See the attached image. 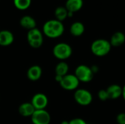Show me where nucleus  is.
Instances as JSON below:
<instances>
[{
	"mask_svg": "<svg viewBox=\"0 0 125 124\" xmlns=\"http://www.w3.org/2000/svg\"><path fill=\"white\" fill-rule=\"evenodd\" d=\"M62 78H63V77L59 76V75H56V76H55V80H56L57 83H59L62 81Z\"/></svg>",
	"mask_w": 125,
	"mask_h": 124,
	"instance_id": "nucleus-25",
	"label": "nucleus"
},
{
	"mask_svg": "<svg viewBox=\"0 0 125 124\" xmlns=\"http://www.w3.org/2000/svg\"><path fill=\"white\" fill-rule=\"evenodd\" d=\"M64 31V26L62 22L52 19L46 21L42 26V34L47 37L55 39L61 37Z\"/></svg>",
	"mask_w": 125,
	"mask_h": 124,
	"instance_id": "nucleus-1",
	"label": "nucleus"
},
{
	"mask_svg": "<svg viewBox=\"0 0 125 124\" xmlns=\"http://www.w3.org/2000/svg\"><path fill=\"white\" fill-rule=\"evenodd\" d=\"M68 71H69V66L67 63H66L64 61H61L60 62H59L55 67L56 75L64 77L66 75H67Z\"/></svg>",
	"mask_w": 125,
	"mask_h": 124,
	"instance_id": "nucleus-18",
	"label": "nucleus"
},
{
	"mask_svg": "<svg viewBox=\"0 0 125 124\" xmlns=\"http://www.w3.org/2000/svg\"><path fill=\"white\" fill-rule=\"evenodd\" d=\"M61 124H69V121H62Z\"/></svg>",
	"mask_w": 125,
	"mask_h": 124,
	"instance_id": "nucleus-27",
	"label": "nucleus"
},
{
	"mask_svg": "<svg viewBox=\"0 0 125 124\" xmlns=\"http://www.w3.org/2000/svg\"><path fill=\"white\" fill-rule=\"evenodd\" d=\"M80 81L75 75L67 74L63 77L62 81L59 83L60 86L66 91H75L78 89Z\"/></svg>",
	"mask_w": 125,
	"mask_h": 124,
	"instance_id": "nucleus-7",
	"label": "nucleus"
},
{
	"mask_svg": "<svg viewBox=\"0 0 125 124\" xmlns=\"http://www.w3.org/2000/svg\"><path fill=\"white\" fill-rule=\"evenodd\" d=\"M74 75L80 82L89 83L93 80L94 74L92 71L90 67L85 64H81L76 67Z\"/></svg>",
	"mask_w": 125,
	"mask_h": 124,
	"instance_id": "nucleus-5",
	"label": "nucleus"
},
{
	"mask_svg": "<svg viewBox=\"0 0 125 124\" xmlns=\"http://www.w3.org/2000/svg\"><path fill=\"white\" fill-rule=\"evenodd\" d=\"M73 54L72 47L65 42L57 43L53 48V55L60 61H64L69 58Z\"/></svg>",
	"mask_w": 125,
	"mask_h": 124,
	"instance_id": "nucleus-3",
	"label": "nucleus"
},
{
	"mask_svg": "<svg viewBox=\"0 0 125 124\" xmlns=\"http://www.w3.org/2000/svg\"><path fill=\"white\" fill-rule=\"evenodd\" d=\"M27 42L32 48H40L43 43V34L37 27L29 30L26 35Z\"/></svg>",
	"mask_w": 125,
	"mask_h": 124,
	"instance_id": "nucleus-4",
	"label": "nucleus"
},
{
	"mask_svg": "<svg viewBox=\"0 0 125 124\" xmlns=\"http://www.w3.org/2000/svg\"><path fill=\"white\" fill-rule=\"evenodd\" d=\"M31 103L35 110H45L48 105V98L42 93H37L33 96Z\"/></svg>",
	"mask_w": 125,
	"mask_h": 124,
	"instance_id": "nucleus-9",
	"label": "nucleus"
},
{
	"mask_svg": "<svg viewBox=\"0 0 125 124\" xmlns=\"http://www.w3.org/2000/svg\"><path fill=\"white\" fill-rule=\"evenodd\" d=\"M67 13L68 11L66 9L65 7H58L54 12V15L56 17V19L62 22L63 20H64L67 18Z\"/></svg>",
	"mask_w": 125,
	"mask_h": 124,
	"instance_id": "nucleus-19",
	"label": "nucleus"
},
{
	"mask_svg": "<svg viewBox=\"0 0 125 124\" xmlns=\"http://www.w3.org/2000/svg\"><path fill=\"white\" fill-rule=\"evenodd\" d=\"M109 42L111 47H120L125 42V34L122 31H116L111 36Z\"/></svg>",
	"mask_w": 125,
	"mask_h": 124,
	"instance_id": "nucleus-14",
	"label": "nucleus"
},
{
	"mask_svg": "<svg viewBox=\"0 0 125 124\" xmlns=\"http://www.w3.org/2000/svg\"><path fill=\"white\" fill-rule=\"evenodd\" d=\"M13 4L18 10H25L30 7L31 0H13Z\"/></svg>",
	"mask_w": 125,
	"mask_h": 124,
	"instance_id": "nucleus-20",
	"label": "nucleus"
},
{
	"mask_svg": "<svg viewBox=\"0 0 125 124\" xmlns=\"http://www.w3.org/2000/svg\"><path fill=\"white\" fill-rule=\"evenodd\" d=\"M83 4V0H67L65 4V7L68 12H76L79 11Z\"/></svg>",
	"mask_w": 125,
	"mask_h": 124,
	"instance_id": "nucleus-16",
	"label": "nucleus"
},
{
	"mask_svg": "<svg viewBox=\"0 0 125 124\" xmlns=\"http://www.w3.org/2000/svg\"><path fill=\"white\" fill-rule=\"evenodd\" d=\"M97 95H98L99 99H100V101H102V102H105V101H107V100L109 99L108 93H107V91H106V89H105V90H104V89L100 90V91H98Z\"/></svg>",
	"mask_w": 125,
	"mask_h": 124,
	"instance_id": "nucleus-21",
	"label": "nucleus"
},
{
	"mask_svg": "<svg viewBox=\"0 0 125 124\" xmlns=\"http://www.w3.org/2000/svg\"><path fill=\"white\" fill-rule=\"evenodd\" d=\"M35 109L31 102L22 103L18 107V113L23 117H31Z\"/></svg>",
	"mask_w": 125,
	"mask_h": 124,
	"instance_id": "nucleus-13",
	"label": "nucleus"
},
{
	"mask_svg": "<svg viewBox=\"0 0 125 124\" xmlns=\"http://www.w3.org/2000/svg\"><path fill=\"white\" fill-rule=\"evenodd\" d=\"M31 124H49L51 123V115L46 110H35L31 116Z\"/></svg>",
	"mask_w": 125,
	"mask_h": 124,
	"instance_id": "nucleus-8",
	"label": "nucleus"
},
{
	"mask_svg": "<svg viewBox=\"0 0 125 124\" xmlns=\"http://www.w3.org/2000/svg\"><path fill=\"white\" fill-rule=\"evenodd\" d=\"M74 99L81 106H88L92 102L93 96L89 91L84 88H78L74 93Z\"/></svg>",
	"mask_w": 125,
	"mask_h": 124,
	"instance_id": "nucleus-6",
	"label": "nucleus"
},
{
	"mask_svg": "<svg viewBox=\"0 0 125 124\" xmlns=\"http://www.w3.org/2000/svg\"><path fill=\"white\" fill-rule=\"evenodd\" d=\"M14 42V35L9 30L0 31V45L3 47L9 46Z\"/></svg>",
	"mask_w": 125,
	"mask_h": 124,
	"instance_id": "nucleus-11",
	"label": "nucleus"
},
{
	"mask_svg": "<svg viewBox=\"0 0 125 124\" xmlns=\"http://www.w3.org/2000/svg\"><path fill=\"white\" fill-rule=\"evenodd\" d=\"M122 96L123 97L124 100L125 101V85L122 87Z\"/></svg>",
	"mask_w": 125,
	"mask_h": 124,
	"instance_id": "nucleus-26",
	"label": "nucleus"
},
{
	"mask_svg": "<svg viewBox=\"0 0 125 124\" xmlns=\"http://www.w3.org/2000/svg\"><path fill=\"white\" fill-rule=\"evenodd\" d=\"M90 67H91V69H92V71L93 72L94 74L98 72V71H99V67H98V66H97V65H92V66Z\"/></svg>",
	"mask_w": 125,
	"mask_h": 124,
	"instance_id": "nucleus-24",
	"label": "nucleus"
},
{
	"mask_svg": "<svg viewBox=\"0 0 125 124\" xmlns=\"http://www.w3.org/2000/svg\"><path fill=\"white\" fill-rule=\"evenodd\" d=\"M20 25L21 27L29 31L36 28L37 22L33 17L30 15H24L20 20Z\"/></svg>",
	"mask_w": 125,
	"mask_h": 124,
	"instance_id": "nucleus-15",
	"label": "nucleus"
},
{
	"mask_svg": "<svg viewBox=\"0 0 125 124\" xmlns=\"http://www.w3.org/2000/svg\"><path fill=\"white\" fill-rule=\"evenodd\" d=\"M84 31L85 26L81 22L76 21L70 26V32L74 37H80L84 33Z\"/></svg>",
	"mask_w": 125,
	"mask_h": 124,
	"instance_id": "nucleus-17",
	"label": "nucleus"
},
{
	"mask_svg": "<svg viewBox=\"0 0 125 124\" xmlns=\"http://www.w3.org/2000/svg\"><path fill=\"white\" fill-rule=\"evenodd\" d=\"M109 99H117L122 94V87L117 84H112L106 88Z\"/></svg>",
	"mask_w": 125,
	"mask_h": 124,
	"instance_id": "nucleus-12",
	"label": "nucleus"
},
{
	"mask_svg": "<svg viewBox=\"0 0 125 124\" xmlns=\"http://www.w3.org/2000/svg\"><path fill=\"white\" fill-rule=\"evenodd\" d=\"M111 50L110 42L105 39H97L91 45L92 53L97 57H103L107 56Z\"/></svg>",
	"mask_w": 125,
	"mask_h": 124,
	"instance_id": "nucleus-2",
	"label": "nucleus"
},
{
	"mask_svg": "<svg viewBox=\"0 0 125 124\" xmlns=\"http://www.w3.org/2000/svg\"><path fill=\"white\" fill-rule=\"evenodd\" d=\"M116 122L118 124H125V113H119L116 116Z\"/></svg>",
	"mask_w": 125,
	"mask_h": 124,
	"instance_id": "nucleus-22",
	"label": "nucleus"
},
{
	"mask_svg": "<svg viewBox=\"0 0 125 124\" xmlns=\"http://www.w3.org/2000/svg\"><path fill=\"white\" fill-rule=\"evenodd\" d=\"M42 74V69L39 65H33L30 67L26 72L27 78L31 81H37L40 79Z\"/></svg>",
	"mask_w": 125,
	"mask_h": 124,
	"instance_id": "nucleus-10",
	"label": "nucleus"
},
{
	"mask_svg": "<svg viewBox=\"0 0 125 124\" xmlns=\"http://www.w3.org/2000/svg\"><path fill=\"white\" fill-rule=\"evenodd\" d=\"M69 124H87V123L82 118H75L69 121Z\"/></svg>",
	"mask_w": 125,
	"mask_h": 124,
	"instance_id": "nucleus-23",
	"label": "nucleus"
}]
</instances>
